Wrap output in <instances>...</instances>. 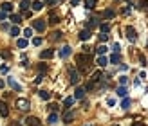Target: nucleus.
<instances>
[{"instance_id": "nucleus-46", "label": "nucleus", "mask_w": 148, "mask_h": 126, "mask_svg": "<svg viewBox=\"0 0 148 126\" xmlns=\"http://www.w3.org/2000/svg\"><path fill=\"white\" fill-rule=\"evenodd\" d=\"M141 65H143V67L146 65V58H145V56H141Z\"/></svg>"}, {"instance_id": "nucleus-5", "label": "nucleus", "mask_w": 148, "mask_h": 126, "mask_svg": "<svg viewBox=\"0 0 148 126\" xmlns=\"http://www.w3.org/2000/svg\"><path fill=\"white\" fill-rule=\"evenodd\" d=\"M45 25H47V23H45L43 20H34V23H33V27H34L38 32H43V31H45Z\"/></svg>"}, {"instance_id": "nucleus-32", "label": "nucleus", "mask_w": 148, "mask_h": 126, "mask_svg": "<svg viewBox=\"0 0 148 126\" xmlns=\"http://www.w3.org/2000/svg\"><path fill=\"white\" fill-rule=\"evenodd\" d=\"M16 45H18L20 49H25V47H27V40H18V42H16Z\"/></svg>"}, {"instance_id": "nucleus-3", "label": "nucleus", "mask_w": 148, "mask_h": 126, "mask_svg": "<svg viewBox=\"0 0 148 126\" xmlns=\"http://www.w3.org/2000/svg\"><path fill=\"white\" fill-rule=\"evenodd\" d=\"M127 38H128L130 42H136V40H137V34H136V29H134L132 25H128V27H127Z\"/></svg>"}, {"instance_id": "nucleus-27", "label": "nucleus", "mask_w": 148, "mask_h": 126, "mask_svg": "<svg viewBox=\"0 0 148 126\" xmlns=\"http://www.w3.org/2000/svg\"><path fill=\"white\" fill-rule=\"evenodd\" d=\"M29 0H20V7H22V11H25L27 9V7H29Z\"/></svg>"}, {"instance_id": "nucleus-17", "label": "nucleus", "mask_w": 148, "mask_h": 126, "mask_svg": "<svg viewBox=\"0 0 148 126\" xmlns=\"http://www.w3.org/2000/svg\"><path fill=\"white\" fill-rule=\"evenodd\" d=\"M74 105V97H65V101H63V106L67 108V110H70V106Z\"/></svg>"}, {"instance_id": "nucleus-13", "label": "nucleus", "mask_w": 148, "mask_h": 126, "mask_svg": "<svg viewBox=\"0 0 148 126\" xmlns=\"http://www.w3.org/2000/svg\"><path fill=\"white\" fill-rule=\"evenodd\" d=\"M89 38H90V31L89 29H83V31L79 32V40H81V42H87Z\"/></svg>"}, {"instance_id": "nucleus-10", "label": "nucleus", "mask_w": 148, "mask_h": 126, "mask_svg": "<svg viewBox=\"0 0 148 126\" xmlns=\"http://www.w3.org/2000/svg\"><path fill=\"white\" fill-rule=\"evenodd\" d=\"M0 114H2V117H7L9 115V110H7V105L0 99Z\"/></svg>"}, {"instance_id": "nucleus-50", "label": "nucleus", "mask_w": 148, "mask_h": 126, "mask_svg": "<svg viewBox=\"0 0 148 126\" xmlns=\"http://www.w3.org/2000/svg\"><path fill=\"white\" fill-rule=\"evenodd\" d=\"M0 88H4V81L2 79H0Z\"/></svg>"}, {"instance_id": "nucleus-43", "label": "nucleus", "mask_w": 148, "mask_h": 126, "mask_svg": "<svg viewBox=\"0 0 148 126\" xmlns=\"http://www.w3.org/2000/svg\"><path fill=\"white\" fill-rule=\"evenodd\" d=\"M0 70H2V74H6L7 70H9V67H7V65H2V67H0Z\"/></svg>"}, {"instance_id": "nucleus-49", "label": "nucleus", "mask_w": 148, "mask_h": 126, "mask_svg": "<svg viewBox=\"0 0 148 126\" xmlns=\"http://www.w3.org/2000/svg\"><path fill=\"white\" fill-rule=\"evenodd\" d=\"M132 126H145V124H143V123H134Z\"/></svg>"}, {"instance_id": "nucleus-29", "label": "nucleus", "mask_w": 148, "mask_h": 126, "mask_svg": "<svg viewBox=\"0 0 148 126\" xmlns=\"http://www.w3.org/2000/svg\"><path fill=\"white\" fill-rule=\"evenodd\" d=\"M9 18L15 22V23H20V22H22V16H20V14H11Z\"/></svg>"}, {"instance_id": "nucleus-26", "label": "nucleus", "mask_w": 148, "mask_h": 126, "mask_svg": "<svg viewBox=\"0 0 148 126\" xmlns=\"http://www.w3.org/2000/svg\"><path fill=\"white\" fill-rule=\"evenodd\" d=\"M11 36H13V38H16V36H18V34H20V29H18V27H16V25H15V27H11Z\"/></svg>"}, {"instance_id": "nucleus-7", "label": "nucleus", "mask_w": 148, "mask_h": 126, "mask_svg": "<svg viewBox=\"0 0 148 126\" xmlns=\"http://www.w3.org/2000/svg\"><path fill=\"white\" fill-rule=\"evenodd\" d=\"M52 56H54V51H52V49H45V51L40 52V58H42V60H49Z\"/></svg>"}, {"instance_id": "nucleus-4", "label": "nucleus", "mask_w": 148, "mask_h": 126, "mask_svg": "<svg viewBox=\"0 0 148 126\" xmlns=\"http://www.w3.org/2000/svg\"><path fill=\"white\" fill-rule=\"evenodd\" d=\"M16 106H18L20 110H24V112H27V110H29V101H27V99H18V101H16Z\"/></svg>"}, {"instance_id": "nucleus-9", "label": "nucleus", "mask_w": 148, "mask_h": 126, "mask_svg": "<svg viewBox=\"0 0 148 126\" xmlns=\"http://www.w3.org/2000/svg\"><path fill=\"white\" fill-rule=\"evenodd\" d=\"M25 123H27V126H42V124H40V119H38V117H27V119H25Z\"/></svg>"}, {"instance_id": "nucleus-19", "label": "nucleus", "mask_w": 148, "mask_h": 126, "mask_svg": "<svg viewBox=\"0 0 148 126\" xmlns=\"http://www.w3.org/2000/svg\"><path fill=\"white\" fill-rule=\"evenodd\" d=\"M31 7H33L34 11H40L42 7H43V4H42L40 0H34V2H31Z\"/></svg>"}, {"instance_id": "nucleus-14", "label": "nucleus", "mask_w": 148, "mask_h": 126, "mask_svg": "<svg viewBox=\"0 0 148 126\" xmlns=\"http://www.w3.org/2000/svg\"><path fill=\"white\" fill-rule=\"evenodd\" d=\"M70 52H72L70 47H69V45H65V47L60 51V56H61V58H67V56H70Z\"/></svg>"}, {"instance_id": "nucleus-40", "label": "nucleus", "mask_w": 148, "mask_h": 126, "mask_svg": "<svg viewBox=\"0 0 148 126\" xmlns=\"http://www.w3.org/2000/svg\"><path fill=\"white\" fill-rule=\"evenodd\" d=\"M33 45H34V47H36V45H42V38H34V40H33Z\"/></svg>"}, {"instance_id": "nucleus-44", "label": "nucleus", "mask_w": 148, "mask_h": 126, "mask_svg": "<svg viewBox=\"0 0 148 126\" xmlns=\"http://www.w3.org/2000/svg\"><path fill=\"white\" fill-rule=\"evenodd\" d=\"M43 2H45V4H47V6H54V4H56V2H58V0H43Z\"/></svg>"}, {"instance_id": "nucleus-24", "label": "nucleus", "mask_w": 148, "mask_h": 126, "mask_svg": "<svg viewBox=\"0 0 148 126\" xmlns=\"http://www.w3.org/2000/svg\"><path fill=\"white\" fill-rule=\"evenodd\" d=\"M107 63H109V60H107L105 56H99V58H98V65H99V67H105Z\"/></svg>"}, {"instance_id": "nucleus-48", "label": "nucleus", "mask_w": 148, "mask_h": 126, "mask_svg": "<svg viewBox=\"0 0 148 126\" xmlns=\"http://www.w3.org/2000/svg\"><path fill=\"white\" fill-rule=\"evenodd\" d=\"M6 18V13H0V20H4Z\"/></svg>"}, {"instance_id": "nucleus-34", "label": "nucleus", "mask_w": 148, "mask_h": 126, "mask_svg": "<svg viewBox=\"0 0 148 126\" xmlns=\"http://www.w3.org/2000/svg\"><path fill=\"white\" fill-rule=\"evenodd\" d=\"M52 40H56V42H58V40H61V32H60V31H54V32H52Z\"/></svg>"}, {"instance_id": "nucleus-25", "label": "nucleus", "mask_w": 148, "mask_h": 126, "mask_svg": "<svg viewBox=\"0 0 148 126\" xmlns=\"http://www.w3.org/2000/svg\"><path fill=\"white\" fill-rule=\"evenodd\" d=\"M38 94H40V97H42V99H45V101H47V99H51V94L47 92V90H40Z\"/></svg>"}, {"instance_id": "nucleus-41", "label": "nucleus", "mask_w": 148, "mask_h": 126, "mask_svg": "<svg viewBox=\"0 0 148 126\" xmlns=\"http://www.w3.org/2000/svg\"><path fill=\"white\" fill-rule=\"evenodd\" d=\"M119 49H121L119 43H114V45H112V51H114V52H119Z\"/></svg>"}, {"instance_id": "nucleus-39", "label": "nucleus", "mask_w": 148, "mask_h": 126, "mask_svg": "<svg viewBox=\"0 0 148 126\" xmlns=\"http://www.w3.org/2000/svg\"><path fill=\"white\" fill-rule=\"evenodd\" d=\"M49 108L52 110V112H58V108H60V106L56 105V103H52V105H49Z\"/></svg>"}, {"instance_id": "nucleus-35", "label": "nucleus", "mask_w": 148, "mask_h": 126, "mask_svg": "<svg viewBox=\"0 0 148 126\" xmlns=\"http://www.w3.org/2000/svg\"><path fill=\"white\" fill-rule=\"evenodd\" d=\"M51 23H52V25H54V23H58V22H60V18H58V16H56V14H51Z\"/></svg>"}, {"instance_id": "nucleus-42", "label": "nucleus", "mask_w": 148, "mask_h": 126, "mask_svg": "<svg viewBox=\"0 0 148 126\" xmlns=\"http://www.w3.org/2000/svg\"><path fill=\"white\" fill-rule=\"evenodd\" d=\"M2 56H4L6 60H9V58H11V52H9V51H4V52H2Z\"/></svg>"}, {"instance_id": "nucleus-23", "label": "nucleus", "mask_w": 148, "mask_h": 126, "mask_svg": "<svg viewBox=\"0 0 148 126\" xmlns=\"http://www.w3.org/2000/svg\"><path fill=\"white\" fill-rule=\"evenodd\" d=\"M139 9H145L148 11V0H139V6H137Z\"/></svg>"}, {"instance_id": "nucleus-8", "label": "nucleus", "mask_w": 148, "mask_h": 126, "mask_svg": "<svg viewBox=\"0 0 148 126\" xmlns=\"http://www.w3.org/2000/svg\"><path fill=\"white\" fill-rule=\"evenodd\" d=\"M7 85H9L13 90H16V92H20V90H22V86H20V85L16 83V81H15L13 77H7Z\"/></svg>"}, {"instance_id": "nucleus-38", "label": "nucleus", "mask_w": 148, "mask_h": 126, "mask_svg": "<svg viewBox=\"0 0 148 126\" xmlns=\"http://www.w3.org/2000/svg\"><path fill=\"white\" fill-rule=\"evenodd\" d=\"M24 36H25V38H31V36H33V29H25V31H24Z\"/></svg>"}, {"instance_id": "nucleus-28", "label": "nucleus", "mask_w": 148, "mask_h": 126, "mask_svg": "<svg viewBox=\"0 0 148 126\" xmlns=\"http://www.w3.org/2000/svg\"><path fill=\"white\" fill-rule=\"evenodd\" d=\"M94 6H96V0H85V7L87 9H92Z\"/></svg>"}, {"instance_id": "nucleus-2", "label": "nucleus", "mask_w": 148, "mask_h": 126, "mask_svg": "<svg viewBox=\"0 0 148 126\" xmlns=\"http://www.w3.org/2000/svg\"><path fill=\"white\" fill-rule=\"evenodd\" d=\"M69 76H70V83L72 85L79 83V72L76 70V69H69Z\"/></svg>"}, {"instance_id": "nucleus-36", "label": "nucleus", "mask_w": 148, "mask_h": 126, "mask_svg": "<svg viewBox=\"0 0 148 126\" xmlns=\"http://www.w3.org/2000/svg\"><path fill=\"white\" fill-rule=\"evenodd\" d=\"M38 70H40L42 74H43L45 70H47V65H45V63H40V65H38Z\"/></svg>"}, {"instance_id": "nucleus-45", "label": "nucleus", "mask_w": 148, "mask_h": 126, "mask_svg": "<svg viewBox=\"0 0 148 126\" xmlns=\"http://www.w3.org/2000/svg\"><path fill=\"white\" fill-rule=\"evenodd\" d=\"M42 77H43L42 74H40V76H36V79H34V83H36V85H38V83H42Z\"/></svg>"}, {"instance_id": "nucleus-16", "label": "nucleus", "mask_w": 148, "mask_h": 126, "mask_svg": "<svg viewBox=\"0 0 148 126\" xmlns=\"http://www.w3.org/2000/svg\"><path fill=\"white\" fill-rule=\"evenodd\" d=\"M11 11H13V4L4 2V4H2V13H11Z\"/></svg>"}, {"instance_id": "nucleus-52", "label": "nucleus", "mask_w": 148, "mask_h": 126, "mask_svg": "<svg viewBox=\"0 0 148 126\" xmlns=\"http://www.w3.org/2000/svg\"><path fill=\"white\" fill-rule=\"evenodd\" d=\"M87 126H92V124H87Z\"/></svg>"}, {"instance_id": "nucleus-51", "label": "nucleus", "mask_w": 148, "mask_h": 126, "mask_svg": "<svg viewBox=\"0 0 148 126\" xmlns=\"http://www.w3.org/2000/svg\"><path fill=\"white\" fill-rule=\"evenodd\" d=\"M20 123H22V121H20ZM20 123H15V124H11V126H20Z\"/></svg>"}, {"instance_id": "nucleus-20", "label": "nucleus", "mask_w": 148, "mask_h": 126, "mask_svg": "<svg viewBox=\"0 0 148 126\" xmlns=\"http://www.w3.org/2000/svg\"><path fill=\"white\" fill-rule=\"evenodd\" d=\"M99 29H101V32H109L110 31V23H107V22L99 23Z\"/></svg>"}, {"instance_id": "nucleus-33", "label": "nucleus", "mask_w": 148, "mask_h": 126, "mask_svg": "<svg viewBox=\"0 0 148 126\" xmlns=\"http://www.w3.org/2000/svg\"><path fill=\"white\" fill-rule=\"evenodd\" d=\"M127 83H128V77H127V76H121V77H119V85H121V86H125Z\"/></svg>"}, {"instance_id": "nucleus-31", "label": "nucleus", "mask_w": 148, "mask_h": 126, "mask_svg": "<svg viewBox=\"0 0 148 126\" xmlns=\"http://www.w3.org/2000/svg\"><path fill=\"white\" fill-rule=\"evenodd\" d=\"M96 52H98V54H101V56H103V54L107 52V47H105V45H99L98 49H96Z\"/></svg>"}, {"instance_id": "nucleus-21", "label": "nucleus", "mask_w": 148, "mask_h": 126, "mask_svg": "<svg viewBox=\"0 0 148 126\" xmlns=\"http://www.w3.org/2000/svg\"><path fill=\"white\" fill-rule=\"evenodd\" d=\"M116 92H118V95H121V97H127V94H128V90H127L125 86H119Z\"/></svg>"}, {"instance_id": "nucleus-37", "label": "nucleus", "mask_w": 148, "mask_h": 126, "mask_svg": "<svg viewBox=\"0 0 148 126\" xmlns=\"http://www.w3.org/2000/svg\"><path fill=\"white\" fill-rule=\"evenodd\" d=\"M99 40H101V42H107V40H109V34H107V32H101V34H99Z\"/></svg>"}, {"instance_id": "nucleus-15", "label": "nucleus", "mask_w": 148, "mask_h": 126, "mask_svg": "<svg viewBox=\"0 0 148 126\" xmlns=\"http://www.w3.org/2000/svg\"><path fill=\"white\" fill-rule=\"evenodd\" d=\"M47 123H49V124H54V123H58V114H56V112L49 114V117H47Z\"/></svg>"}, {"instance_id": "nucleus-11", "label": "nucleus", "mask_w": 148, "mask_h": 126, "mask_svg": "<svg viewBox=\"0 0 148 126\" xmlns=\"http://www.w3.org/2000/svg\"><path fill=\"white\" fill-rule=\"evenodd\" d=\"M99 25V18H90L89 22H87V29H94V27H98Z\"/></svg>"}, {"instance_id": "nucleus-47", "label": "nucleus", "mask_w": 148, "mask_h": 126, "mask_svg": "<svg viewBox=\"0 0 148 126\" xmlns=\"http://www.w3.org/2000/svg\"><path fill=\"white\" fill-rule=\"evenodd\" d=\"M70 4H72V6H78V4H79V0H70Z\"/></svg>"}, {"instance_id": "nucleus-1", "label": "nucleus", "mask_w": 148, "mask_h": 126, "mask_svg": "<svg viewBox=\"0 0 148 126\" xmlns=\"http://www.w3.org/2000/svg\"><path fill=\"white\" fill-rule=\"evenodd\" d=\"M90 61H92V56L89 54H78L76 56V63H78V69H79V74H85L87 70L90 69Z\"/></svg>"}, {"instance_id": "nucleus-12", "label": "nucleus", "mask_w": 148, "mask_h": 126, "mask_svg": "<svg viewBox=\"0 0 148 126\" xmlns=\"http://www.w3.org/2000/svg\"><path fill=\"white\" fill-rule=\"evenodd\" d=\"M85 88H81V86H78L76 88V92H74V99H83V95H85Z\"/></svg>"}, {"instance_id": "nucleus-30", "label": "nucleus", "mask_w": 148, "mask_h": 126, "mask_svg": "<svg viewBox=\"0 0 148 126\" xmlns=\"http://www.w3.org/2000/svg\"><path fill=\"white\" fill-rule=\"evenodd\" d=\"M103 16H105V18H112V16H114V11H112V9L103 11Z\"/></svg>"}, {"instance_id": "nucleus-22", "label": "nucleus", "mask_w": 148, "mask_h": 126, "mask_svg": "<svg viewBox=\"0 0 148 126\" xmlns=\"http://www.w3.org/2000/svg\"><path fill=\"white\" fill-rule=\"evenodd\" d=\"M130 103H132V101H130L128 97H125V99H123V103H121V108H123V110H128V108H130Z\"/></svg>"}, {"instance_id": "nucleus-18", "label": "nucleus", "mask_w": 148, "mask_h": 126, "mask_svg": "<svg viewBox=\"0 0 148 126\" xmlns=\"http://www.w3.org/2000/svg\"><path fill=\"white\" fill-rule=\"evenodd\" d=\"M121 61V56H119V52H114L112 56H110V63H114V65H118V63Z\"/></svg>"}, {"instance_id": "nucleus-6", "label": "nucleus", "mask_w": 148, "mask_h": 126, "mask_svg": "<svg viewBox=\"0 0 148 126\" xmlns=\"http://www.w3.org/2000/svg\"><path fill=\"white\" fill-rule=\"evenodd\" d=\"M74 115H76V114H74L72 110H67V112L63 114V123H65V124H69V123H72V119H74Z\"/></svg>"}]
</instances>
